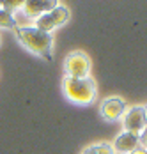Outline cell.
<instances>
[{"label": "cell", "mask_w": 147, "mask_h": 154, "mask_svg": "<svg viewBox=\"0 0 147 154\" xmlns=\"http://www.w3.org/2000/svg\"><path fill=\"white\" fill-rule=\"evenodd\" d=\"M66 76L69 78H90V59L85 51H71L64 64Z\"/></svg>", "instance_id": "cell-3"}, {"label": "cell", "mask_w": 147, "mask_h": 154, "mask_svg": "<svg viewBox=\"0 0 147 154\" xmlns=\"http://www.w3.org/2000/svg\"><path fill=\"white\" fill-rule=\"evenodd\" d=\"M82 154H115L112 149V143H106V142H98V143H92L85 147Z\"/></svg>", "instance_id": "cell-9"}, {"label": "cell", "mask_w": 147, "mask_h": 154, "mask_svg": "<svg viewBox=\"0 0 147 154\" xmlns=\"http://www.w3.org/2000/svg\"><path fill=\"white\" fill-rule=\"evenodd\" d=\"M140 145L147 149V128H145V131H144V133L140 135Z\"/></svg>", "instance_id": "cell-11"}, {"label": "cell", "mask_w": 147, "mask_h": 154, "mask_svg": "<svg viewBox=\"0 0 147 154\" xmlns=\"http://www.w3.org/2000/svg\"><path fill=\"white\" fill-rule=\"evenodd\" d=\"M57 5H59V2H55V0H29V2H23L21 4V9L20 11L25 16H29L30 20L36 21L39 16L50 13Z\"/></svg>", "instance_id": "cell-7"}, {"label": "cell", "mask_w": 147, "mask_h": 154, "mask_svg": "<svg viewBox=\"0 0 147 154\" xmlns=\"http://www.w3.org/2000/svg\"><path fill=\"white\" fill-rule=\"evenodd\" d=\"M62 92L71 103L85 106V105H90L96 99L98 91H96V83H94L92 78L64 76V80H62Z\"/></svg>", "instance_id": "cell-2"}, {"label": "cell", "mask_w": 147, "mask_h": 154, "mask_svg": "<svg viewBox=\"0 0 147 154\" xmlns=\"http://www.w3.org/2000/svg\"><path fill=\"white\" fill-rule=\"evenodd\" d=\"M130 154H147V149H145V147H142V145H140V147H136V149H135L133 152H130Z\"/></svg>", "instance_id": "cell-12"}, {"label": "cell", "mask_w": 147, "mask_h": 154, "mask_svg": "<svg viewBox=\"0 0 147 154\" xmlns=\"http://www.w3.org/2000/svg\"><path fill=\"white\" fill-rule=\"evenodd\" d=\"M126 101L122 97H117V96H112V97H106L103 103H101V117H103L106 122H117L124 117L126 113Z\"/></svg>", "instance_id": "cell-6"}, {"label": "cell", "mask_w": 147, "mask_h": 154, "mask_svg": "<svg viewBox=\"0 0 147 154\" xmlns=\"http://www.w3.org/2000/svg\"><path fill=\"white\" fill-rule=\"evenodd\" d=\"M67 20H69V9H67L66 5L59 4V5H57V7H53L50 13L39 16V18L34 21V27H36V29H39V30H43V32L52 34L57 27L66 25V23H67Z\"/></svg>", "instance_id": "cell-4"}, {"label": "cell", "mask_w": 147, "mask_h": 154, "mask_svg": "<svg viewBox=\"0 0 147 154\" xmlns=\"http://www.w3.org/2000/svg\"><path fill=\"white\" fill-rule=\"evenodd\" d=\"M122 126L126 133H133L136 137H140L145 131V119H144V108L142 106H131L126 110L124 117H122Z\"/></svg>", "instance_id": "cell-5"}, {"label": "cell", "mask_w": 147, "mask_h": 154, "mask_svg": "<svg viewBox=\"0 0 147 154\" xmlns=\"http://www.w3.org/2000/svg\"><path fill=\"white\" fill-rule=\"evenodd\" d=\"M16 39L25 50L30 53L43 57L44 60H52V46H53V37L52 34L43 32L36 27H14L13 29Z\"/></svg>", "instance_id": "cell-1"}, {"label": "cell", "mask_w": 147, "mask_h": 154, "mask_svg": "<svg viewBox=\"0 0 147 154\" xmlns=\"http://www.w3.org/2000/svg\"><path fill=\"white\" fill-rule=\"evenodd\" d=\"M136 147H140V137H136V135H133V133H120L117 138L114 140V143H112V149H114V152L115 154H130L133 152Z\"/></svg>", "instance_id": "cell-8"}, {"label": "cell", "mask_w": 147, "mask_h": 154, "mask_svg": "<svg viewBox=\"0 0 147 154\" xmlns=\"http://www.w3.org/2000/svg\"><path fill=\"white\" fill-rule=\"evenodd\" d=\"M144 119H145V126H147V105H144Z\"/></svg>", "instance_id": "cell-13"}, {"label": "cell", "mask_w": 147, "mask_h": 154, "mask_svg": "<svg viewBox=\"0 0 147 154\" xmlns=\"http://www.w3.org/2000/svg\"><path fill=\"white\" fill-rule=\"evenodd\" d=\"M16 23H14V16L11 11H7V9H4L2 5H0V29H14Z\"/></svg>", "instance_id": "cell-10"}]
</instances>
